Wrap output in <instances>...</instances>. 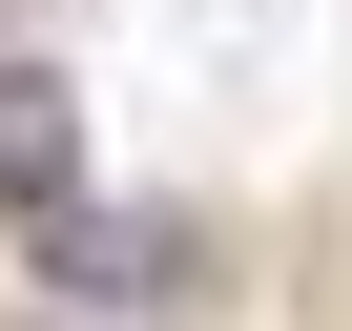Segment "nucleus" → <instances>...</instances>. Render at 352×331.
<instances>
[{"instance_id": "1", "label": "nucleus", "mask_w": 352, "mask_h": 331, "mask_svg": "<svg viewBox=\"0 0 352 331\" xmlns=\"http://www.w3.org/2000/svg\"><path fill=\"white\" fill-rule=\"evenodd\" d=\"M0 228H21V269L104 228V187H83V83L63 62H0Z\"/></svg>"}, {"instance_id": "2", "label": "nucleus", "mask_w": 352, "mask_h": 331, "mask_svg": "<svg viewBox=\"0 0 352 331\" xmlns=\"http://www.w3.org/2000/svg\"><path fill=\"white\" fill-rule=\"evenodd\" d=\"M42 331H83V310H42Z\"/></svg>"}]
</instances>
